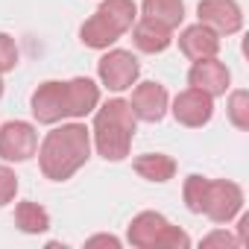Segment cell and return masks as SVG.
Masks as SVG:
<instances>
[{"mask_svg":"<svg viewBox=\"0 0 249 249\" xmlns=\"http://www.w3.org/2000/svg\"><path fill=\"white\" fill-rule=\"evenodd\" d=\"M229 82H231V73H229V68L217 56L196 59L191 65V71H188V85L205 91L208 97H223L229 91Z\"/></svg>","mask_w":249,"mask_h":249,"instance_id":"obj_12","label":"cell"},{"mask_svg":"<svg viewBox=\"0 0 249 249\" xmlns=\"http://www.w3.org/2000/svg\"><path fill=\"white\" fill-rule=\"evenodd\" d=\"M85 246H120V240L117 237H111V234H94V237H88L85 240Z\"/></svg>","mask_w":249,"mask_h":249,"instance_id":"obj_24","label":"cell"},{"mask_svg":"<svg viewBox=\"0 0 249 249\" xmlns=\"http://www.w3.org/2000/svg\"><path fill=\"white\" fill-rule=\"evenodd\" d=\"M15 196H18V176H15L12 167L0 164V208L9 205Z\"/></svg>","mask_w":249,"mask_h":249,"instance_id":"obj_22","label":"cell"},{"mask_svg":"<svg viewBox=\"0 0 249 249\" xmlns=\"http://www.w3.org/2000/svg\"><path fill=\"white\" fill-rule=\"evenodd\" d=\"M226 114H229V120H231L234 129L246 132L249 129V91H243V88L231 91L229 94V103H226Z\"/></svg>","mask_w":249,"mask_h":249,"instance_id":"obj_19","label":"cell"},{"mask_svg":"<svg viewBox=\"0 0 249 249\" xmlns=\"http://www.w3.org/2000/svg\"><path fill=\"white\" fill-rule=\"evenodd\" d=\"M179 50H182L191 62H196V59H211V56L220 53V36H217L211 27H205V24L185 27V30L179 33Z\"/></svg>","mask_w":249,"mask_h":249,"instance_id":"obj_13","label":"cell"},{"mask_svg":"<svg viewBox=\"0 0 249 249\" xmlns=\"http://www.w3.org/2000/svg\"><path fill=\"white\" fill-rule=\"evenodd\" d=\"M15 226L24 231V234H41L50 229V211L33 199L27 202H18L15 205Z\"/></svg>","mask_w":249,"mask_h":249,"instance_id":"obj_18","label":"cell"},{"mask_svg":"<svg viewBox=\"0 0 249 249\" xmlns=\"http://www.w3.org/2000/svg\"><path fill=\"white\" fill-rule=\"evenodd\" d=\"M135 129H138V117L132 114L129 100L114 97V100H106L100 108H94L91 138H94V150L106 161H123L129 156Z\"/></svg>","mask_w":249,"mask_h":249,"instance_id":"obj_2","label":"cell"},{"mask_svg":"<svg viewBox=\"0 0 249 249\" xmlns=\"http://www.w3.org/2000/svg\"><path fill=\"white\" fill-rule=\"evenodd\" d=\"M18 68V47H15V38L0 33V76L9 73Z\"/></svg>","mask_w":249,"mask_h":249,"instance_id":"obj_21","label":"cell"},{"mask_svg":"<svg viewBox=\"0 0 249 249\" xmlns=\"http://www.w3.org/2000/svg\"><path fill=\"white\" fill-rule=\"evenodd\" d=\"M170 111H173L176 123H182V126H188V129H199L214 114V97H208L199 88H185V91H179L173 97V108Z\"/></svg>","mask_w":249,"mask_h":249,"instance_id":"obj_10","label":"cell"},{"mask_svg":"<svg viewBox=\"0 0 249 249\" xmlns=\"http://www.w3.org/2000/svg\"><path fill=\"white\" fill-rule=\"evenodd\" d=\"M202 246H226V249H234V246H240V240L234 234H229L226 229H217V231H211V234L202 237Z\"/></svg>","mask_w":249,"mask_h":249,"instance_id":"obj_23","label":"cell"},{"mask_svg":"<svg viewBox=\"0 0 249 249\" xmlns=\"http://www.w3.org/2000/svg\"><path fill=\"white\" fill-rule=\"evenodd\" d=\"M65 97H68V117L79 120L100 106V85L88 76H73L65 82Z\"/></svg>","mask_w":249,"mask_h":249,"instance_id":"obj_14","label":"cell"},{"mask_svg":"<svg viewBox=\"0 0 249 249\" xmlns=\"http://www.w3.org/2000/svg\"><path fill=\"white\" fill-rule=\"evenodd\" d=\"M132 167H135V173L141 179L159 182V185L161 182H170L176 176V161L170 156H164V153H144V156H138L132 161Z\"/></svg>","mask_w":249,"mask_h":249,"instance_id":"obj_17","label":"cell"},{"mask_svg":"<svg viewBox=\"0 0 249 249\" xmlns=\"http://www.w3.org/2000/svg\"><path fill=\"white\" fill-rule=\"evenodd\" d=\"M129 106H132V114L138 120L159 123L170 108V97H167V88L161 82H135Z\"/></svg>","mask_w":249,"mask_h":249,"instance_id":"obj_11","label":"cell"},{"mask_svg":"<svg viewBox=\"0 0 249 249\" xmlns=\"http://www.w3.org/2000/svg\"><path fill=\"white\" fill-rule=\"evenodd\" d=\"M0 97H3V79H0Z\"/></svg>","mask_w":249,"mask_h":249,"instance_id":"obj_26","label":"cell"},{"mask_svg":"<svg viewBox=\"0 0 249 249\" xmlns=\"http://www.w3.org/2000/svg\"><path fill=\"white\" fill-rule=\"evenodd\" d=\"M38 153V132L27 120H9L0 126V159L3 161H30Z\"/></svg>","mask_w":249,"mask_h":249,"instance_id":"obj_7","label":"cell"},{"mask_svg":"<svg viewBox=\"0 0 249 249\" xmlns=\"http://www.w3.org/2000/svg\"><path fill=\"white\" fill-rule=\"evenodd\" d=\"M97 76L108 91H126L138 82L141 65H138L132 50L114 47V50H106V56L97 62Z\"/></svg>","mask_w":249,"mask_h":249,"instance_id":"obj_6","label":"cell"},{"mask_svg":"<svg viewBox=\"0 0 249 249\" xmlns=\"http://www.w3.org/2000/svg\"><path fill=\"white\" fill-rule=\"evenodd\" d=\"M237 240H240V246L249 243V217H246V214H243L240 223H237Z\"/></svg>","mask_w":249,"mask_h":249,"instance_id":"obj_25","label":"cell"},{"mask_svg":"<svg viewBox=\"0 0 249 249\" xmlns=\"http://www.w3.org/2000/svg\"><path fill=\"white\" fill-rule=\"evenodd\" d=\"M138 21L135 0H103L100 9L79 27V41L91 50H108Z\"/></svg>","mask_w":249,"mask_h":249,"instance_id":"obj_3","label":"cell"},{"mask_svg":"<svg viewBox=\"0 0 249 249\" xmlns=\"http://www.w3.org/2000/svg\"><path fill=\"white\" fill-rule=\"evenodd\" d=\"M91 159V129L85 123H62L38 144V167L50 182H68Z\"/></svg>","mask_w":249,"mask_h":249,"instance_id":"obj_1","label":"cell"},{"mask_svg":"<svg viewBox=\"0 0 249 249\" xmlns=\"http://www.w3.org/2000/svg\"><path fill=\"white\" fill-rule=\"evenodd\" d=\"M243 208V191L237 182H229V179H208V191H205V202H202V214L223 226V223H231Z\"/></svg>","mask_w":249,"mask_h":249,"instance_id":"obj_5","label":"cell"},{"mask_svg":"<svg viewBox=\"0 0 249 249\" xmlns=\"http://www.w3.org/2000/svg\"><path fill=\"white\" fill-rule=\"evenodd\" d=\"M141 18L156 21L167 30H176L185 21V0H144L141 3Z\"/></svg>","mask_w":249,"mask_h":249,"instance_id":"obj_16","label":"cell"},{"mask_svg":"<svg viewBox=\"0 0 249 249\" xmlns=\"http://www.w3.org/2000/svg\"><path fill=\"white\" fill-rule=\"evenodd\" d=\"M205 191H208V179H205V176H199V173H191V176L185 179L182 199H185V208H188L191 214H202Z\"/></svg>","mask_w":249,"mask_h":249,"instance_id":"obj_20","label":"cell"},{"mask_svg":"<svg viewBox=\"0 0 249 249\" xmlns=\"http://www.w3.org/2000/svg\"><path fill=\"white\" fill-rule=\"evenodd\" d=\"M126 237L138 249H156V246H164V249H188L191 246L188 231H182L179 226H173L159 211H141V214H135L132 223H129V229H126Z\"/></svg>","mask_w":249,"mask_h":249,"instance_id":"obj_4","label":"cell"},{"mask_svg":"<svg viewBox=\"0 0 249 249\" xmlns=\"http://www.w3.org/2000/svg\"><path fill=\"white\" fill-rule=\"evenodd\" d=\"M30 111L38 123L44 126H56L59 120L68 117V97H65V82L59 79H47L41 82L33 97H30Z\"/></svg>","mask_w":249,"mask_h":249,"instance_id":"obj_8","label":"cell"},{"mask_svg":"<svg viewBox=\"0 0 249 249\" xmlns=\"http://www.w3.org/2000/svg\"><path fill=\"white\" fill-rule=\"evenodd\" d=\"M196 18L217 36H234L243 30V12L237 0H199Z\"/></svg>","mask_w":249,"mask_h":249,"instance_id":"obj_9","label":"cell"},{"mask_svg":"<svg viewBox=\"0 0 249 249\" xmlns=\"http://www.w3.org/2000/svg\"><path fill=\"white\" fill-rule=\"evenodd\" d=\"M132 41H135V47L141 53L156 56V53H164L173 44V30H167V27H161L156 21L141 18V21L132 24Z\"/></svg>","mask_w":249,"mask_h":249,"instance_id":"obj_15","label":"cell"}]
</instances>
